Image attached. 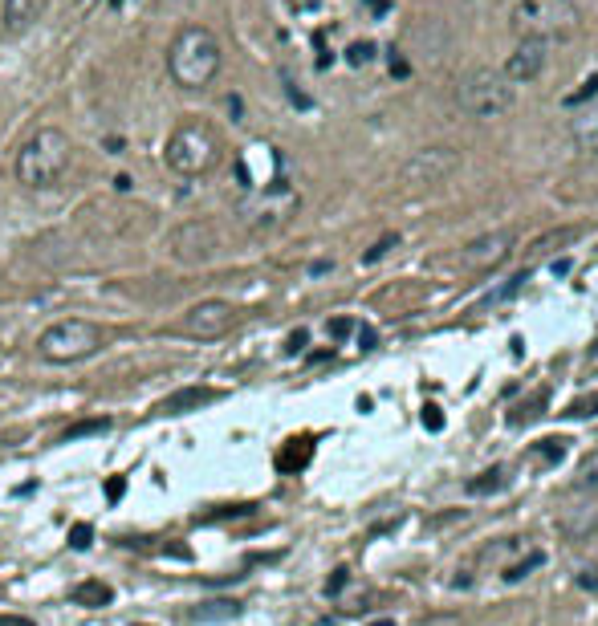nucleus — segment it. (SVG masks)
Returning <instances> with one entry per match:
<instances>
[{
	"mask_svg": "<svg viewBox=\"0 0 598 626\" xmlns=\"http://www.w3.org/2000/svg\"><path fill=\"white\" fill-rule=\"evenodd\" d=\"M220 41L212 29L204 25H188V29H179L171 49H167V74L179 90H204L216 74H220Z\"/></svg>",
	"mask_w": 598,
	"mask_h": 626,
	"instance_id": "obj_1",
	"label": "nucleus"
},
{
	"mask_svg": "<svg viewBox=\"0 0 598 626\" xmlns=\"http://www.w3.org/2000/svg\"><path fill=\"white\" fill-rule=\"evenodd\" d=\"M70 163H74V143H70V135L57 131V127H37V131L21 143L13 171H17V179H21L25 187H33V192H45V187L62 183V175L70 171Z\"/></svg>",
	"mask_w": 598,
	"mask_h": 626,
	"instance_id": "obj_2",
	"label": "nucleus"
},
{
	"mask_svg": "<svg viewBox=\"0 0 598 626\" xmlns=\"http://www.w3.org/2000/svg\"><path fill=\"white\" fill-rule=\"evenodd\" d=\"M582 25V13L574 0H513L509 9V29L517 33V41H570Z\"/></svg>",
	"mask_w": 598,
	"mask_h": 626,
	"instance_id": "obj_3",
	"label": "nucleus"
},
{
	"mask_svg": "<svg viewBox=\"0 0 598 626\" xmlns=\"http://www.w3.org/2000/svg\"><path fill=\"white\" fill-rule=\"evenodd\" d=\"M452 102L464 118H476V122H493V118H505L513 106H517V94H513V82L501 74V70H489V66H476V70H464L452 86Z\"/></svg>",
	"mask_w": 598,
	"mask_h": 626,
	"instance_id": "obj_4",
	"label": "nucleus"
},
{
	"mask_svg": "<svg viewBox=\"0 0 598 626\" xmlns=\"http://www.w3.org/2000/svg\"><path fill=\"white\" fill-rule=\"evenodd\" d=\"M220 135L208 127V122L200 118H188V122H179V127L171 131L167 147H163V159L175 175H184V179H196V175H208L216 163H220Z\"/></svg>",
	"mask_w": 598,
	"mask_h": 626,
	"instance_id": "obj_5",
	"label": "nucleus"
},
{
	"mask_svg": "<svg viewBox=\"0 0 598 626\" xmlns=\"http://www.w3.org/2000/svg\"><path fill=\"white\" fill-rule=\"evenodd\" d=\"M102 350V330L86 318H62L37 338V354L53 366H70Z\"/></svg>",
	"mask_w": 598,
	"mask_h": 626,
	"instance_id": "obj_6",
	"label": "nucleus"
},
{
	"mask_svg": "<svg viewBox=\"0 0 598 626\" xmlns=\"http://www.w3.org/2000/svg\"><path fill=\"white\" fill-rule=\"evenodd\" d=\"M297 204H302V200H297V192L285 179H277V183H265V187H257V192H249L241 200V220L253 232H273V228H281L297 212Z\"/></svg>",
	"mask_w": 598,
	"mask_h": 626,
	"instance_id": "obj_7",
	"label": "nucleus"
},
{
	"mask_svg": "<svg viewBox=\"0 0 598 626\" xmlns=\"http://www.w3.org/2000/svg\"><path fill=\"white\" fill-rule=\"evenodd\" d=\"M456 167H460V151L448 143H432L403 163L399 179H403V187H411V192H432V187H440L456 175Z\"/></svg>",
	"mask_w": 598,
	"mask_h": 626,
	"instance_id": "obj_8",
	"label": "nucleus"
},
{
	"mask_svg": "<svg viewBox=\"0 0 598 626\" xmlns=\"http://www.w3.org/2000/svg\"><path fill=\"white\" fill-rule=\"evenodd\" d=\"M232 330H236V309L228 301H216V297L192 305L184 318H179V334L196 338V342H216V338H224Z\"/></svg>",
	"mask_w": 598,
	"mask_h": 626,
	"instance_id": "obj_9",
	"label": "nucleus"
},
{
	"mask_svg": "<svg viewBox=\"0 0 598 626\" xmlns=\"http://www.w3.org/2000/svg\"><path fill=\"white\" fill-rule=\"evenodd\" d=\"M513 244H517V232L513 228H497V232H485L464 244L460 253V265L468 273H493L497 265H505L513 257Z\"/></svg>",
	"mask_w": 598,
	"mask_h": 626,
	"instance_id": "obj_10",
	"label": "nucleus"
},
{
	"mask_svg": "<svg viewBox=\"0 0 598 626\" xmlns=\"http://www.w3.org/2000/svg\"><path fill=\"white\" fill-rule=\"evenodd\" d=\"M546 66H550V45H542V41H517L513 53L505 57L501 74H505L513 86H525V82H537V78H542Z\"/></svg>",
	"mask_w": 598,
	"mask_h": 626,
	"instance_id": "obj_11",
	"label": "nucleus"
},
{
	"mask_svg": "<svg viewBox=\"0 0 598 626\" xmlns=\"http://www.w3.org/2000/svg\"><path fill=\"white\" fill-rule=\"evenodd\" d=\"M49 9V0H0V33L5 37H21L29 33Z\"/></svg>",
	"mask_w": 598,
	"mask_h": 626,
	"instance_id": "obj_12",
	"label": "nucleus"
},
{
	"mask_svg": "<svg viewBox=\"0 0 598 626\" xmlns=\"http://www.w3.org/2000/svg\"><path fill=\"white\" fill-rule=\"evenodd\" d=\"M570 143H574V151L598 159V102L594 106H578V114L570 122Z\"/></svg>",
	"mask_w": 598,
	"mask_h": 626,
	"instance_id": "obj_13",
	"label": "nucleus"
},
{
	"mask_svg": "<svg viewBox=\"0 0 598 626\" xmlns=\"http://www.w3.org/2000/svg\"><path fill=\"white\" fill-rule=\"evenodd\" d=\"M110 598H114V590L106 582H82V586H74V602L78 606H106Z\"/></svg>",
	"mask_w": 598,
	"mask_h": 626,
	"instance_id": "obj_14",
	"label": "nucleus"
},
{
	"mask_svg": "<svg viewBox=\"0 0 598 626\" xmlns=\"http://www.w3.org/2000/svg\"><path fill=\"white\" fill-rule=\"evenodd\" d=\"M208 399H212V391H179V395L163 399V403H159V411H167V415H179V411L200 407V403H208Z\"/></svg>",
	"mask_w": 598,
	"mask_h": 626,
	"instance_id": "obj_15",
	"label": "nucleus"
},
{
	"mask_svg": "<svg viewBox=\"0 0 598 626\" xmlns=\"http://www.w3.org/2000/svg\"><path fill=\"white\" fill-rule=\"evenodd\" d=\"M574 236H578L574 228H558V232H546V236H537V240H533V248H529V253H533V257H550L558 244H574Z\"/></svg>",
	"mask_w": 598,
	"mask_h": 626,
	"instance_id": "obj_16",
	"label": "nucleus"
},
{
	"mask_svg": "<svg viewBox=\"0 0 598 626\" xmlns=\"http://www.w3.org/2000/svg\"><path fill=\"white\" fill-rule=\"evenodd\" d=\"M505 484V468H489L481 480H468V492H476V496H489V492H497Z\"/></svg>",
	"mask_w": 598,
	"mask_h": 626,
	"instance_id": "obj_17",
	"label": "nucleus"
},
{
	"mask_svg": "<svg viewBox=\"0 0 598 626\" xmlns=\"http://www.w3.org/2000/svg\"><path fill=\"white\" fill-rule=\"evenodd\" d=\"M236 614H241V602H208V606L196 610L200 622H212V618H236Z\"/></svg>",
	"mask_w": 598,
	"mask_h": 626,
	"instance_id": "obj_18",
	"label": "nucleus"
},
{
	"mask_svg": "<svg viewBox=\"0 0 598 626\" xmlns=\"http://www.w3.org/2000/svg\"><path fill=\"white\" fill-rule=\"evenodd\" d=\"M106 427H110L106 419H90V423H78V427H70V431H66V444H70V440H82V435H102Z\"/></svg>",
	"mask_w": 598,
	"mask_h": 626,
	"instance_id": "obj_19",
	"label": "nucleus"
},
{
	"mask_svg": "<svg viewBox=\"0 0 598 626\" xmlns=\"http://www.w3.org/2000/svg\"><path fill=\"white\" fill-rule=\"evenodd\" d=\"M594 94H598V74H594V78H586V86H582L574 98H566V106H582V102H586V98H594Z\"/></svg>",
	"mask_w": 598,
	"mask_h": 626,
	"instance_id": "obj_20",
	"label": "nucleus"
},
{
	"mask_svg": "<svg viewBox=\"0 0 598 626\" xmlns=\"http://www.w3.org/2000/svg\"><path fill=\"white\" fill-rule=\"evenodd\" d=\"M90 537H94V529H90V525H74L70 545H74V549H90Z\"/></svg>",
	"mask_w": 598,
	"mask_h": 626,
	"instance_id": "obj_21",
	"label": "nucleus"
},
{
	"mask_svg": "<svg viewBox=\"0 0 598 626\" xmlns=\"http://www.w3.org/2000/svg\"><path fill=\"white\" fill-rule=\"evenodd\" d=\"M391 244H399V236H383V240L371 248V253H367V265H371V261H379V257H387V253H391Z\"/></svg>",
	"mask_w": 598,
	"mask_h": 626,
	"instance_id": "obj_22",
	"label": "nucleus"
},
{
	"mask_svg": "<svg viewBox=\"0 0 598 626\" xmlns=\"http://www.w3.org/2000/svg\"><path fill=\"white\" fill-rule=\"evenodd\" d=\"M0 626H37V622L25 614H0Z\"/></svg>",
	"mask_w": 598,
	"mask_h": 626,
	"instance_id": "obj_23",
	"label": "nucleus"
},
{
	"mask_svg": "<svg viewBox=\"0 0 598 626\" xmlns=\"http://www.w3.org/2000/svg\"><path fill=\"white\" fill-rule=\"evenodd\" d=\"M350 61H354V66H363V61H371V45H354V49H350Z\"/></svg>",
	"mask_w": 598,
	"mask_h": 626,
	"instance_id": "obj_24",
	"label": "nucleus"
},
{
	"mask_svg": "<svg viewBox=\"0 0 598 626\" xmlns=\"http://www.w3.org/2000/svg\"><path fill=\"white\" fill-rule=\"evenodd\" d=\"M123 488H127V480H123V476H114V480L106 484V496H110V500H118V496H123Z\"/></svg>",
	"mask_w": 598,
	"mask_h": 626,
	"instance_id": "obj_25",
	"label": "nucleus"
},
{
	"mask_svg": "<svg viewBox=\"0 0 598 626\" xmlns=\"http://www.w3.org/2000/svg\"><path fill=\"white\" fill-rule=\"evenodd\" d=\"M342 582H346V570H334V578H330V586H326V590H330V594H338V590H342Z\"/></svg>",
	"mask_w": 598,
	"mask_h": 626,
	"instance_id": "obj_26",
	"label": "nucleus"
},
{
	"mask_svg": "<svg viewBox=\"0 0 598 626\" xmlns=\"http://www.w3.org/2000/svg\"><path fill=\"white\" fill-rule=\"evenodd\" d=\"M424 423H428V427H440V415H436V407H428V415H424Z\"/></svg>",
	"mask_w": 598,
	"mask_h": 626,
	"instance_id": "obj_27",
	"label": "nucleus"
},
{
	"mask_svg": "<svg viewBox=\"0 0 598 626\" xmlns=\"http://www.w3.org/2000/svg\"><path fill=\"white\" fill-rule=\"evenodd\" d=\"M163 5H188V0H163Z\"/></svg>",
	"mask_w": 598,
	"mask_h": 626,
	"instance_id": "obj_28",
	"label": "nucleus"
},
{
	"mask_svg": "<svg viewBox=\"0 0 598 626\" xmlns=\"http://www.w3.org/2000/svg\"><path fill=\"white\" fill-rule=\"evenodd\" d=\"M0 293H5V273H0Z\"/></svg>",
	"mask_w": 598,
	"mask_h": 626,
	"instance_id": "obj_29",
	"label": "nucleus"
},
{
	"mask_svg": "<svg viewBox=\"0 0 598 626\" xmlns=\"http://www.w3.org/2000/svg\"><path fill=\"white\" fill-rule=\"evenodd\" d=\"M375 626H395V622H375Z\"/></svg>",
	"mask_w": 598,
	"mask_h": 626,
	"instance_id": "obj_30",
	"label": "nucleus"
}]
</instances>
